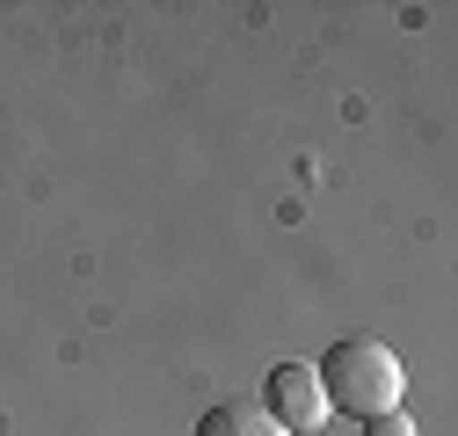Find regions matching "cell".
Wrapping results in <instances>:
<instances>
[{
  "label": "cell",
  "mask_w": 458,
  "mask_h": 436,
  "mask_svg": "<svg viewBox=\"0 0 458 436\" xmlns=\"http://www.w3.org/2000/svg\"><path fill=\"white\" fill-rule=\"evenodd\" d=\"M313 371H320L327 415H357V422L393 415V407H400V393H408V364H400L378 335H350V342H335Z\"/></svg>",
  "instance_id": "obj_1"
},
{
  "label": "cell",
  "mask_w": 458,
  "mask_h": 436,
  "mask_svg": "<svg viewBox=\"0 0 458 436\" xmlns=\"http://www.w3.org/2000/svg\"><path fill=\"white\" fill-rule=\"evenodd\" d=\"M364 436H415V422L393 407V415H371V422H364Z\"/></svg>",
  "instance_id": "obj_4"
},
{
  "label": "cell",
  "mask_w": 458,
  "mask_h": 436,
  "mask_svg": "<svg viewBox=\"0 0 458 436\" xmlns=\"http://www.w3.org/2000/svg\"><path fill=\"white\" fill-rule=\"evenodd\" d=\"M262 415L292 436V429H320L327 422V393H320V371L313 364H276L269 386H262Z\"/></svg>",
  "instance_id": "obj_2"
},
{
  "label": "cell",
  "mask_w": 458,
  "mask_h": 436,
  "mask_svg": "<svg viewBox=\"0 0 458 436\" xmlns=\"http://www.w3.org/2000/svg\"><path fill=\"white\" fill-rule=\"evenodd\" d=\"M197 436H284L262 407H248V400H225V407H211L204 422H197Z\"/></svg>",
  "instance_id": "obj_3"
}]
</instances>
